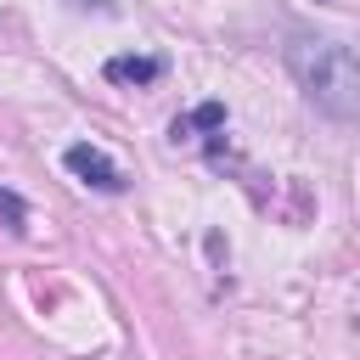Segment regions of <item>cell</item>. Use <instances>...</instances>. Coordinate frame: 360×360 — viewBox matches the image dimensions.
I'll return each mask as SVG.
<instances>
[{"label": "cell", "mask_w": 360, "mask_h": 360, "mask_svg": "<svg viewBox=\"0 0 360 360\" xmlns=\"http://www.w3.org/2000/svg\"><path fill=\"white\" fill-rule=\"evenodd\" d=\"M287 68L304 84V96L332 112V118H354L360 112V62L354 45L343 39H292L287 45Z\"/></svg>", "instance_id": "6da1fadb"}, {"label": "cell", "mask_w": 360, "mask_h": 360, "mask_svg": "<svg viewBox=\"0 0 360 360\" xmlns=\"http://www.w3.org/2000/svg\"><path fill=\"white\" fill-rule=\"evenodd\" d=\"M62 163L84 180V186H96V191H124V174H118V163L101 152V146H90V141H79V146H68L62 152Z\"/></svg>", "instance_id": "7a4b0ae2"}, {"label": "cell", "mask_w": 360, "mask_h": 360, "mask_svg": "<svg viewBox=\"0 0 360 360\" xmlns=\"http://www.w3.org/2000/svg\"><path fill=\"white\" fill-rule=\"evenodd\" d=\"M101 73L112 84H158L163 79V56H112Z\"/></svg>", "instance_id": "3957f363"}, {"label": "cell", "mask_w": 360, "mask_h": 360, "mask_svg": "<svg viewBox=\"0 0 360 360\" xmlns=\"http://www.w3.org/2000/svg\"><path fill=\"white\" fill-rule=\"evenodd\" d=\"M191 129H208V135H214V129H225V101H202V107H191L186 118H174V141H180V135H191Z\"/></svg>", "instance_id": "277c9868"}, {"label": "cell", "mask_w": 360, "mask_h": 360, "mask_svg": "<svg viewBox=\"0 0 360 360\" xmlns=\"http://www.w3.org/2000/svg\"><path fill=\"white\" fill-rule=\"evenodd\" d=\"M0 214H6V231H11V236H22V231H28V208H22V197H17V191H6V186H0Z\"/></svg>", "instance_id": "5b68a950"}, {"label": "cell", "mask_w": 360, "mask_h": 360, "mask_svg": "<svg viewBox=\"0 0 360 360\" xmlns=\"http://www.w3.org/2000/svg\"><path fill=\"white\" fill-rule=\"evenodd\" d=\"M73 6H96V11H112V0H73Z\"/></svg>", "instance_id": "8992f818"}]
</instances>
